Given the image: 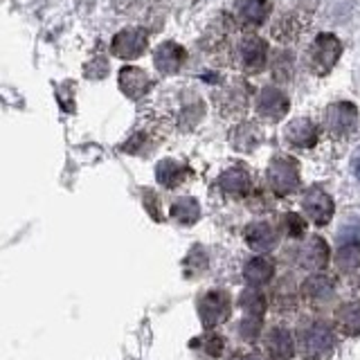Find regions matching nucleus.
Instances as JSON below:
<instances>
[{"label": "nucleus", "mask_w": 360, "mask_h": 360, "mask_svg": "<svg viewBox=\"0 0 360 360\" xmlns=\"http://www.w3.org/2000/svg\"><path fill=\"white\" fill-rule=\"evenodd\" d=\"M245 243L259 252L273 250L277 245V230L270 223H255L245 230Z\"/></svg>", "instance_id": "2eb2a0df"}, {"label": "nucleus", "mask_w": 360, "mask_h": 360, "mask_svg": "<svg viewBox=\"0 0 360 360\" xmlns=\"http://www.w3.org/2000/svg\"><path fill=\"white\" fill-rule=\"evenodd\" d=\"M342 54V43L333 34H320L307 50V65L315 75H326Z\"/></svg>", "instance_id": "f03ea898"}, {"label": "nucleus", "mask_w": 360, "mask_h": 360, "mask_svg": "<svg viewBox=\"0 0 360 360\" xmlns=\"http://www.w3.org/2000/svg\"><path fill=\"white\" fill-rule=\"evenodd\" d=\"M266 352L273 356L275 360H286L292 356V338L286 329H273L266 335Z\"/></svg>", "instance_id": "a211bd4d"}, {"label": "nucleus", "mask_w": 360, "mask_h": 360, "mask_svg": "<svg viewBox=\"0 0 360 360\" xmlns=\"http://www.w3.org/2000/svg\"><path fill=\"white\" fill-rule=\"evenodd\" d=\"M335 292V284L331 277L326 275H313L307 284H304V300L311 304H326Z\"/></svg>", "instance_id": "dca6fc26"}, {"label": "nucleus", "mask_w": 360, "mask_h": 360, "mask_svg": "<svg viewBox=\"0 0 360 360\" xmlns=\"http://www.w3.org/2000/svg\"><path fill=\"white\" fill-rule=\"evenodd\" d=\"M302 210H304V217L313 221L315 225H326L333 217V200L326 191L313 187L307 191V196H304Z\"/></svg>", "instance_id": "0eeeda50"}, {"label": "nucleus", "mask_w": 360, "mask_h": 360, "mask_svg": "<svg viewBox=\"0 0 360 360\" xmlns=\"http://www.w3.org/2000/svg\"><path fill=\"white\" fill-rule=\"evenodd\" d=\"M354 172H356V176L360 178V155L354 160Z\"/></svg>", "instance_id": "a878e982"}, {"label": "nucleus", "mask_w": 360, "mask_h": 360, "mask_svg": "<svg viewBox=\"0 0 360 360\" xmlns=\"http://www.w3.org/2000/svg\"><path fill=\"white\" fill-rule=\"evenodd\" d=\"M284 232L288 236H295V239H300V236H304V230H307V221H302L297 214H284Z\"/></svg>", "instance_id": "b1692460"}, {"label": "nucleus", "mask_w": 360, "mask_h": 360, "mask_svg": "<svg viewBox=\"0 0 360 360\" xmlns=\"http://www.w3.org/2000/svg\"><path fill=\"white\" fill-rule=\"evenodd\" d=\"M275 275V266L268 257H255L252 262L245 264V279L255 286L268 284Z\"/></svg>", "instance_id": "aec40b11"}, {"label": "nucleus", "mask_w": 360, "mask_h": 360, "mask_svg": "<svg viewBox=\"0 0 360 360\" xmlns=\"http://www.w3.org/2000/svg\"><path fill=\"white\" fill-rule=\"evenodd\" d=\"M335 324L345 335H360V302H347L335 311Z\"/></svg>", "instance_id": "f3484780"}, {"label": "nucleus", "mask_w": 360, "mask_h": 360, "mask_svg": "<svg viewBox=\"0 0 360 360\" xmlns=\"http://www.w3.org/2000/svg\"><path fill=\"white\" fill-rule=\"evenodd\" d=\"M232 360H262V358H257V356H239V358H232Z\"/></svg>", "instance_id": "bb28decb"}, {"label": "nucleus", "mask_w": 360, "mask_h": 360, "mask_svg": "<svg viewBox=\"0 0 360 360\" xmlns=\"http://www.w3.org/2000/svg\"><path fill=\"white\" fill-rule=\"evenodd\" d=\"M198 214H200V207L194 198H180L172 205V217L178 223H185V225L194 223L198 219Z\"/></svg>", "instance_id": "4be33fe9"}, {"label": "nucleus", "mask_w": 360, "mask_h": 360, "mask_svg": "<svg viewBox=\"0 0 360 360\" xmlns=\"http://www.w3.org/2000/svg\"><path fill=\"white\" fill-rule=\"evenodd\" d=\"M185 172L187 169L183 165H178L174 160H165V162L158 165V180H160L165 187H176V185L183 183Z\"/></svg>", "instance_id": "412c9836"}, {"label": "nucleus", "mask_w": 360, "mask_h": 360, "mask_svg": "<svg viewBox=\"0 0 360 360\" xmlns=\"http://www.w3.org/2000/svg\"><path fill=\"white\" fill-rule=\"evenodd\" d=\"M286 140L297 149H311L318 142V129L311 120H292L286 129Z\"/></svg>", "instance_id": "4468645a"}, {"label": "nucleus", "mask_w": 360, "mask_h": 360, "mask_svg": "<svg viewBox=\"0 0 360 360\" xmlns=\"http://www.w3.org/2000/svg\"><path fill=\"white\" fill-rule=\"evenodd\" d=\"M232 11H234V18L239 20L243 27H257L268 18L270 3L268 0H234Z\"/></svg>", "instance_id": "1a4fd4ad"}, {"label": "nucleus", "mask_w": 360, "mask_h": 360, "mask_svg": "<svg viewBox=\"0 0 360 360\" xmlns=\"http://www.w3.org/2000/svg\"><path fill=\"white\" fill-rule=\"evenodd\" d=\"M297 342L302 349L304 360H329L333 352V333L320 320L304 322L300 326Z\"/></svg>", "instance_id": "f257e3e1"}, {"label": "nucleus", "mask_w": 360, "mask_h": 360, "mask_svg": "<svg viewBox=\"0 0 360 360\" xmlns=\"http://www.w3.org/2000/svg\"><path fill=\"white\" fill-rule=\"evenodd\" d=\"M236 54H239V63L245 72H262L268 61V45L264 39L255 37V34H245V37L236 45Z\"/></svg>", "instance_id": "39448f33"}, {"label": "nucleus", "mask_w": 360, "mask_h": 360, "mask_svg": "<svg viewBox=\"0 0 360 360\" xmlns=\"http://www.w3.org/2000/svg\"><path fill=\"white\" fill-rule=\"evenodd\" d=\"M297 255H300V266L307 270H320L326 266V262H329V248H326V243L320 239V236H311V239H307V243L300 248Z\"/></svg>", "instance_id": "9b49d317"}, {"label": "nucleus", "mask_w": 360, "mask_h": 360, "mask_svg": "<svg viewBox=\"0 0 360 360\" xmlns=\"http://www.w3.org/2000/svg\"><path fill=\"white\" fill-rule=\"evenodd\" d=\"M356 120H358V112L356 106L349 104V101H340V104H333L326 108V129L333 135H349L356 129Z\"/></svg>", "instance_id": "6e6552de"}, {"label": "nucleus", "mask_w": 360, "mask_h": 360, "mask_svg": "<svg viewBox=\"0 0 360 360\" xmlns=\"http://www.w3.org/2000/svg\"><path fill=\"white\" fill-rule=\"evenodd\" d=\"M257 112L270 122L281 120L288 112L286 95L281 93V90H275V88H264L257 97Z\"/></svg>", "instance_id": "9d476101"}, {"label": "nucleus", "mask_w": 360, "mask_h": 360, "mask_svg": "<svg viewBox=\"0 0 360 360\" xmlns=\"http://www.w3.org/2000/svg\"><path fill=\"white\" fill-rule=\"evenodd\" d=\"M230 297L225 295L223 290H207L205 295L198 300V313H200V322L205 329H212L221 322L230 318Z\"/></svg>", "instance_id": "20e7f679"}, {"label": "nucleus", "mask_w": 360, "mask_h": 360, "mask_svg": "<svg viewBox=\"0 0 360 360\" xmlns=\"http://www.w3.org/2000/svg\"><path fill=\"white\" fill-rule=\"evenodd\" d=\"M146 32L140 27H129V30H122L115 39L110 43V52L120 56V59H138V56L144 54L146 50Z\"/></svg>", "instance_id": "423d86ee"}, {"label": "nucleus", "mask_w": 360, "mask_h": 360, "mask_svg": "<svg viewBox=\"0 0 360 360\" xmlns=\"http://www.w3.org/2000/svg\"><path fill=\"white\" fill-rule=\"evenodd\" d=\"M153 63H155V68H158L160 72H165V75H174V72L180 70V65L185 63V50L180 48L178 43L167 41V43H162L160 48L155 50V54H153Z\"/></svg>", "instance_id": "f8f14e48"}, {"label": "nucleus", "mask_w": 360, "mask_h": 360, "mask_svg": "<svg viewBox=\"0 0 360 360\" xmlns=\"http://www.w3.org/2000/svg\"><path fill=\"white\" fill-rule=\"evenodd\" d=\"M268 183L277 196H286L297 189L300 169L292 158H275L268 167Z\"/></svg>", "instance_id": "7ed1b4c3"}, {"label": "nucleus", "mask_w": 360, "mask_h": 360, "mask_svg": "<svg viewBox=\"0 0 360 360\" xmlns=\"http://www.w3.org/2000/svg\"><path fill=\"white\" fill-rule=\"evenodd\" d=\"M335 264L340 270H356L360 266V243L358 241H347L340 250H338Z\"/></svg>", "instance_id": "5701e85b"}, {"label": "nucleus", "mask_w": 360, "mask_h": 360, "mask_svg": "<svg viewBox=\"0 0 360 360\" xmlns=\"http://www.w3.org/2000/svg\"><path fill=\"white\" fill-rule=\"evenodd\" d=\"M221 189L228 191L230 196H245L248 191H250V176H248V172L241 167L228 169V172L221 176Z\"/></svg>", "instance_id": "6ab92c4d"}, {"label": "nucleus", "mask_w": 360, "mask_h": 360, "mask_svg": "<svg viewBox=\"0 0 360 360\" xmlns=\"http://www.w3.org/2000/svg\"><path fill=\"white\" fill-rule=\"evenodd\" d=\"M200 345H205V349L210 352V356H212V358H219V356H221V352H223V338H221V335L207 333V335L200 340Z\"/></svg>", "instance_id": "393cba45"}, {"label": "nucleus", "mask_w": 360, "mask_h": 360, "mask_svg": "<svg viewBox=\"0 0 360 360\" xmlns=\"http://www.w3.org/2000/svg\"><path fill=\"white\" fill-rule=\"evenodd\" d=\"M151 82L140 68H122L120 70V88L122 93L131 99H140L146 90H149Z\"/></svg>", "instance_id": "ddd939ff"}]
</instances>
